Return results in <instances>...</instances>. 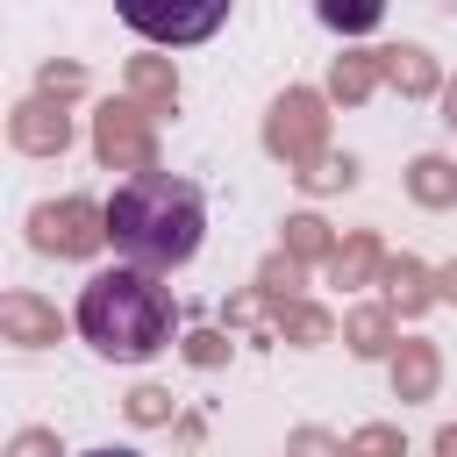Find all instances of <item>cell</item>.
<instances>
[{"label":"cell","mask_w":457,"mask_h":457,"mask_svg":"<svg viewBox=\"0 0 457 457\" xmlns=\"http://www.w3.org/2000/svg\"><path fill=\"white\" fill-rule=\"evenodd\" d=\"M79 457H143V450H129V443H114V450H79Z\"/></svg>","instance_id":"cell-5"},{"label":"cell","mask_w":457,"mask_h":457,"mask_svg":"<svg viewBox=\"0 0 457 457\" xmlns=\"http://www.w3.org/2000/svg\"><path fill=\"white\" fill-rule=\"evenodd\" d=\"M314 14H321V29H336V36H371V29L386 21V0H314Z\"/></svg>","instance_id":"cell-4"},{"label":"cell","mask_w":457,"mask_h":457,"mask_svg":"<svg viewBox=\"0 0 457 457\" xmlns=\"http://www.w3.org/2000/svg\"><path fill=\"white\" fill-rule=\"evenodd\" d=\"M107 243L121 250V264H143V271H179L200 257V236H207V200L193 179H171V171H136L107 193Z\"/></svg>","instance_id":"cell-1"},{"label":"cell","mask_w":457,"mask_h":457,"mask_svg":"<svg viewBox=\"0 0 457 457\" xmlns=\"http://www.w3.org/2000/svg\"><path fill=\"white\" fill-rule=\"evenodd\" d=\"M114 14H121L143 43L186 50V43H207V36L228 21V0H114Z\"/></svg>","instance_id":"cell-3"},{"label":"cell","mask_w":457,"mask_h":457,"mask_svg":"<svg viewBox=\"0 0 457 457\" xmlns=\"http://www.w3.org/2000/svg\"><path fill=\"white\" fill-rule=\"evenodd\" d=\"M171 328H179V307L143 264H107L79 293V336L114 364H150L171 343Z\"/></svg>","instance_id":"cell-2"}]
</instances>
